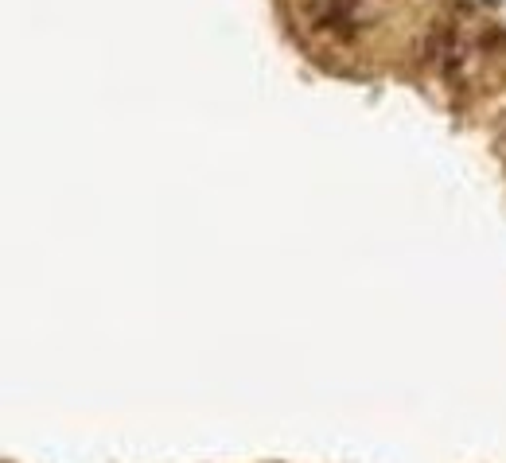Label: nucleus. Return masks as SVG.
<instances>
[{"mask_svg": "<svg viewBox=\"0 0 506 463\" xmlns=\"http://www.w3.org/2000/svg\"><path fill=\"white\" fill-rule=\"evenodd\" d=\"M331 8H339V12H351L354 8V0H327Z\"/></svg>", "mask_w": 506, "mask_h": 463, "instance_id": "obj_2", "label": "nucleus"}, {"mask_svg": "<svg viewBox=\"0 0 506 463\" xmlns=\"http://www.w3.org/2000/svg\"><path fill=\"white\" fill-rule=\"evenodd\" d=\"M479 4H491V8H498V4H502V0H479Z\"/></svg>", "mask_w": 506, "mask_h": 463, "instance_id": "obj_3", "label": "nucleus"}, {"mask_svg": "<svg viewBox=\"0 0 506 463\" xmlns=\"http://www.w3.org/2000/svg\"><path fill=\"white\" fill-rule=\"evenodd\" d=\"M452 12H460V16H472L475 4H472V0H452Z\"/></svg>", "mask_w": 506, "mask_h": 463, "instance_id": "obj_1", "label": "nucleus"}]
</instances>
